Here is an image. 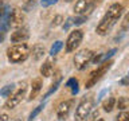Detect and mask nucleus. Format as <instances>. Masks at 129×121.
Wrapping results in <instances>:
<instances>
[{
  "label": "nucleus",
  "instance_id": "obj_10",
  "mask_svg": "<svg viewBox=\"0 0 129 121\" xmlns=\"http://www.w3.org/2000/svg\"><path fill=\"white\" fill-rule=\"evenodd\" d=\"M30 38V31L27 27H20L11 34V42L14 43H24Z\"/></svg>",
  "mask_w": 129,
  "mask_h": 121
},
{
  "label": "nucleus",
  "instance_id": "obj_3",
  "mask_svg": "<svg viewBox=\"0 0 129 121\" xmlns=\"http://www.w3.org/2000/svg\"><path fill=\"white\" fill-rule=\"evenodd\" d=\"M93 104H94V100H93L91 96H86L81 100V102L78 105L75 110V120L77 121H85L90 114L91 109H93Z\"/></svg>",
  "mask_w": 129,
  "mask_h": 121
},
{
  "label": "nucleus",
  "instance_id": "obj_20",
  "mask_svg": "<svg viewBox=\"0 0 129 121\" xmlns=\"http://www.w3.org/2000/svg\"><path fill=\"white\" fill-rule=\"evenodd\" d=\"M62 47H63V43L60 42V40H56V42L51 46V48H50V54L51 55H56L60 50H62Z\"/></svg>",
  "mask_w": 129,
  "mask_h": 121
},
{
  "label": "nucleus",
  "instance_id": "obj_16",
  "mask_svg": "<svg viewBox=\"0 0 129 121\" xmlns=\"http://www.w3.org/2000/svg\"><path fill=\"white\" fill-rule=\"evenodd\" d=\"M14 92H15V83H10V85H6V86H3L0 89V96L8 98Z\"/></svg>",
  "mask_w": 129,
  "mask_h": 121
},
{
  "label": "nucleus",
  "instance_id": "obj_25",
  "mask_svg": "<svg viewBox=\"0 0 129 121\" xmlns=\"http://www.w3.org/2000/svg\"><path fill=\"white\" fill-rule=\"evenodd\" d=\"M116 121H129V112L122 110L118 116L116 117Z\"/></svg>",
  "mask_w": 129,
  "mask_h": 121
},
{
  "label": "nucleus",
  "instance_id": "obj_18",
  "mask_svg": "<svg viewBox=\"0 0 129 121\" xmlns=\"http://www.w3.org/2000/svg\"><path fill=\"white\" fill-rule=\"evenodd\" d=\"M114 106H116V98H113V97H109V98L104 102V105H102L105 112H112Z\"/></svg>",
  "mask_w": 129,
  "mask_h": 121
},
{
  "label": "nucleus",
  "instance_id": "obj_8",
  "mask_svg": "<svg viewBox=\"0 0 129 121\" xmlns=\"http://www.w3.org/2000/svg\"><path fill=\"white\" fill-rule=\"evenodd\" d=\"M83 39V32L81 30H74L70 32L69 38L66 40V51L67 52H71V51H75V48L81 44Z\"/></svg>",
  "mask_w": 129,
  "mask_h": 121
},
{
  "label": "nucleus",
  "instance_id": "obj_2",
  "mask_svg": "<svg viewBox=\"0 0 129 121\" xmlns=\"http://www.w3.org/2000/svg\"><path fill=\"white\" fill-rule=\"evenodd\" d=\"M31 54V48L26 43H18L11 46L7 50V58L12 63H20L24 62Z\"/></svg>",
  "mask_w": 129,
  "mask_h": 121
},
{
  "label": "nucleus",
  "instance_id": "obj_5",
  "mask_svg": "<svg viewBox=\"0 0 129 121\" xmlns=\"http://www.w3.org/2000/svg\"><path fill=\"white\" fill-rule=\"evenodd\" d=\"M93 56H94V52L91 50H87V48H83V50L78 51L74 56V66L78 70H83L85 67L87 66V63L91 62Z\"/></svg>",
  "mask_w": 129,
  "mask_h": 121
},
{
  "label": "nucleus",
  "instance_id": "obj_4",
  "mask_svg": "<svg viewBox=\"0 0 129 121\" xmlns=\"http://www.w3.org/2000/svg\"><path fill=\"white\" fill-rule=\"evenodd\" d=\"M112 65H113V62L112 60H106V62H104V63H101L98 67H97V70H94V71H91V74H90V77H89V79L86 81V89H90L91 86H94V85L98 82V81L102 78V75L106 73L109 69L112 67Z\"/></svg>",
  "mask_w": 129,
  "mask_h": 121
},
{
  "label": "nucleus",
  "instance_id": "obj_31",
  "mask_svg": "<svg viewBox=\"0 0 129 121\" xmlns=\"http://www.w3.org/2000/svg\"><path fill=\"white\" fill-rule=\"evenodd\" d=\"M97 121H105L104 118H98V120H97Z\"/></svg>",
  "mask_w": 129,
  "mask_h": 121
},
{
  "label": "nucleus",
  "instance_id": "obj_17",
  "mask_svg": "<svg viewBox=\"0 0 129 121\" xmlns=\"http://www.w3.org/2000/svg\"><path fill=\"white\" fill-rule=\"evenodd\" d=\"M66 87H69V89H71V94L73 96H75L77 93H78V81H77L75 78H70L66 82Z\"/></svg>",
  "mask_w": 129,
  "mask_h": 121
},
{
  "label": "nucleus",
  "instance_id": "obj_22",
  "mask_svg": "<svg viewBox=\"0 0 129 121\" xmlns=\"http://www.w3.org/2000/svg\"><path fill=\"white\" fill-rule=\"evenodd\" d=\"M43 108H44V102H43V104H40V105H38V106H36V108L34 109V110H32V112L30 113V116H28V121H32V120H34L35 117H36L40 112L43 110Z\"/></svg>",
  "mask_w": 129,
  "mask_h": 121
},
{
  "label": "nucleus",
  "instance_id": "obj_13",
  "mask_svg": "<svg viewBox=\"0 0 129 121\" xmlns=\"http://www.w3.org/2000/svg\"><path fill=\"white\" fill-rule=\"evenodd\" d=\"M42 79L40 78H36V79H34L32 81V83H31V93H30V100L32 101V100H35L36 97H38V94H39V92L42 90Z\"/></svg>",
  "mask_w": 129,
  "mask_h": 121
},
{
  "label": "nucleus",
  "instance_id": "obj_24",
  "mask_svg": "<svg viewBox=\"0 0 129 121\" xmlns=\"http://www.w3.org/2000/svg\"><path fill=\"white\" fill-rule=\"evenodd\" d=\"M86 15H79V16H75L74 19H73V24H75V26H81V24H83L86 22Z\"/></svg>",
  "mask_w": 129,
  "mask_h": 121
},
{
  "label": "nucleus",
  "instance_id": "obj_7",
  "mask_svg": "<svg viewBox=\"0 0 129 121\" xmlns=\"http://www.w3.org/2000/svg\"><path fill=\"white\" fill-rule=\"evenodd\" d=\"M24 20H26V16H24V14L19 10V8H14V10H11L10 14H8V23H10V28H15V30H18V28L23 27Z\"/></svg>",
  "mask_w": 129,
  "mask_h": 121
},
{
  "label": "nucleus",
  "instance_id": "obj_6",
  "mask_svg": "<svg viewBox=\"0 0 129 121\" xmlns=\"http://www.w3.org/2000/svg\"><path fill=\"white\" fill-rule=\"evenodd\" d=\"M26 90H27V86L26 83H22V87L18 89L16 92H14L12 94L7 98L6 104H4V108L6 109H14L15 106H18V105L23 101L24 96H26Z\"/></svg>",
  "mask_w": 129,
  "mask_h": 121
},
{
  "label": "nucleus",
  "instance_id": "obj_26",
  "mask_svg": "<svg viewBox=\"0 0 129 121\" xmlns=\"http://www.w3.org/2000/svg\"><path fill=\"white\" fill-rule=\"evenodd\" d=\"M56 2H58V0H42L40 4H42V7H50L52 4H55Z\"/></svg>",
  "mask_w": 129,
  "mask_h": 121
},
{
  "label": "nucleus",
  "instance_id": "obj_33",
  "mask_svg": "<svg viewBox=\"0 0 129 121\" xmlns=\"http://www.w3.org/2000/svg\"><path fill=\"white\" fill-rule=\"evenodd\" d=\"M66 2H71V0H66Z\"/></svg>",
  "mask_w": 129,
  "mask_h": 121
},
{
  "label": "nucleus",
  "instance_id": "obj_12",
  "mask_svg": "<svg viewBox=\"0 0 129 121\" xmlns=\"http://www.w3.org/2000/svg\"><path fill=\"white\" fill-rule=\"evenodd\" d=\"M116 52H117V48H112V50H109L108 52H105V54H100V55L93 56L91 62H93V63H95V65H98V63H104V62H106V60H108L109 58H112V56L114 55Z\"/></svg>",
  "mask_w": 129,
  "mask_h": 121
},
{
  "label": "nucleus",
  "instance_id": "obj_9",
  "mask_svg": "<svg viewBox=\"0 0 129 121\" xmlns=\"http://www.w3.org/2000/svg\"><path fill=\"white\" fill-rule=\"evenodd\" d=\"M95 2L94 0H78L74 6V12L77 15H86L94 8Z\"/></svg>",
  "mask_w": 129,
  "mask_h": 121
},
{
  "label": "nucleus",
  "instance_id": "obj_15",
  "mask_svg": "<svg viewBox=\"0 0 129 121\" xmlns=\"http://www.w3.org/2000/svg\"><path fill=\"white\" fill-rule=\"evenodd\" d=\"M30 55L32 56L34 60H39L44 55V48L40 46V44H35V46L31 48V54Z\"/></svg>",
  "mask_w": 129,
  "mask_h": 121
},
{
  "label": "nucleus",
  "instance_id": "obj_14",
  "mask_svg": "<svg viewBox=\"0 0 129 121\" xmlns=\"http://www.w3.org/2000/svg\"><path fill=\"white\" fill-rule=\"evenodd\" d=\"M52 73H54V66H52V63L50 60H46V62L40 66V74L43 77H46V78H48V77L52 75Z\"/></svg>",
  "mask_w": 129,
  "mask_h": 121
},
{
  "label": "nucleus",
  "instance_id": "obj_21",
  "mask_svg": "<svg viewBox=\"0 0 129 121\" xmlns=\"http://www.w3.org/2000/svg\"><path fill=\"white\" fill-rule=\"evenodd\" d=\"M116 105L120 110H125V109L129 106V101L125 98V97H120L118 101H116Z\"/></svg>",
  "mask_w": 129,
  "mask_h": 121
},
{
  "label": "nucleus",
  "instance_id": "obj_27",
  "mask_svg": "<svg viewBox=\"0 0 129 121\" xmlns=\"http://www.w3.org/2000/svg\"><path fill=\"white\" fill-rule=\"evenodd\" d=\"M62 20H63V18L60 15H56L55 18H54V20H52V26H59L60 23H62Z\"/></svg>",
  "mask_w": 129,
  "mask_h": 121
},
{
  "label": "nucleus",
  "instance_id": "obj_28",
  "mask_svg": "<svg viewBox=\"0 0 129 121\" xmlns=\"http://www.w3.org/2000/svg\"><path fill=\"white\" fill-rule=\"evenodd\" d=\"M128 26H129V12H128L126 15H125V18H124V23H122V27H124V28H126Z\"/></svg>",
  "mask_w": 129,
  "mask_h": 121
},
{
  "label": "nucleus",
  "instance_id": "obj_23",
  "mask_svg": "<svg viewBox=\"0 0 129 121\" xmlns=\"http://www.w3.org/2000/svg\"><path fill=\"white\" fill-rule=\"evenodd\" d=\"M10 10H11V8H10V6L7 4L6 0H0V19H2Z\"/></svg>",
  "mask_w": 129,
  "mask_h": 121
},
{
  "label": "nucleus",
  "instance_id": "obj_29",
  "mask_svg": "<svg viewBox=\"0 0 129 121\" xmlns=\"http://www.w3.org/2000/svg\"><path fill=\"white\" fill-rule=\"evenodd\" d=\"M120 83H121V85H129V75H126L125 78L121 79V81H120Z\"/></svg>",
  "mask_w": 129,
  "mask_h": 121
},
{
  "label": "nucleus",
  "instance_id": "obj_32",
  "mask_svg": "<svg viewBox=\"0 0 129 121\" xmlns=\"http://www.w3.org/2000/svg\"><path fill=\"white\" fill-rule=\"evenodd\" d=\"M24 2H32V0H24Z\"/></svg>",
  "mask_w": 129,
  "mask_h": 121
},
{
  "label": "nucleus",
  "instance_id": "obj_19",
  "mask_svg": "<svg viewBox=\"0 0 129 121\" xmlns=\"http://www.w3.org/2000/svg\"><path fill=\"white\" fill-rule=\"evenodd\" d=\"M60 81H62V77L59 75L58 78H56V79L54 81V83L51 85V87L48 89V92L46 93V94H44V97H43V98H47L48 96H51V94H52V93H54V92H56V89L59 87V83H60Z\"/></svg>",
  "mask_w": 129,
  "mask_h": 121
},
{
  "label": "nucleus",
  "instance_id": "obj_11",
  "mask_svg": "<svg viewBox=\"0 0 129 121\" xmlns=\"http://www.w3.org/2000/svg\"><path fill=\"white\" fill-rule=\"evenodd\" d=\"M73 104H74V100H67V101H63L62 104H59V106L56 108V116H58L59 120H66L69 113H70L71 108H73Z\"/></svg>",
  "mask_w": 129,
  "mask_h": 121
},
{
  "label": "nucleus",
  "instance_id": "obj_1",
  "mask_svg": "<svg viewBox=\"0 0 129 121\" xmlns=\"http://www.w3.org/2000/svg\"><path fill=\"white\" fill-rule=\"evenodd\" d=\"M124 12V7L122 4L114 3L109 7V10L106 12V15L102 18V20L100 22V24L97 26V34L98 35H106L109 31L113 28V26L117 23V20L120 19V16Z\"/></svg>",
  "mask_w": 129,
  "mask_h": 121
},
{
  "label": "nucleus",
  "instance_id": "obj_30",
  "mask_svg": "<svg viewBox=\"0 0 129 121\" xmlns=\"http://www.w3.org/2000/svg\"><path fill=\"white\" fill-rule=\"evenodd\" d=\"M0 121H8V114H0Z\"/></svg>",
  "mask_w": 129,
  "mask_h": 121
}]
</instances>
